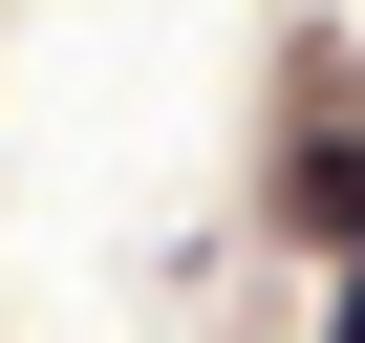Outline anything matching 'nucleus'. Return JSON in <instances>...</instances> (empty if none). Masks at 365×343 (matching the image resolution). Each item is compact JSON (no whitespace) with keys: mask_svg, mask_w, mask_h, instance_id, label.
<instances>
[{"mask_svg":"<svg viewBox=\"0 0 365 343\" xmlns=\"http://www.w3.org/2000/svg\"><path fill=\"white\" fill-rule=\"evenodd\" d=\"M301 236H322V258H344V279H365V150H344V129H322V150H301Z\"/></svg>","mask_w":365,"mask_h":343,"instance_id":"nucleus-1","label":"nucleus"},{"mask_svg":"<svg viewBox=\"0 0 365 343\" xmlns=\"http://www.w3.org/2000/svg\"><path fill=\"white\" fill-rule=\"evenodd\" d=\"M322 343H365V279H344V300H322Z\"/></svg>","mask_w":365,"mask_h":343,"instance_id":"nucleus-2","label":"nucleus"}]
</instances>
